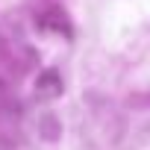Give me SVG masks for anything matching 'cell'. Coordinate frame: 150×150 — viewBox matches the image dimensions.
<instances>
[{"instance_id": "obj_1", "label": "cell", "mask_w": 150, "mask_h": 150, "mask_svg": "<svg viewBox=\"0 0 150 150\" xmlns=\"http://www.w3.org/2000/svg\"><path fill=\"white\" fill-rule=\"evenodd\" d=\"M62 94V80H59V74L56 71H44L41 77H38V97L44 100H53Z\"/></svg>"}, {"instance_id": "obj_2", "label": "cell", "mask_w": 150, "mask_h": 150, "mask_svg": "<svg viewBox=\"0 0 150 150\" xmlns=\"http://www.w3.org/2000/svg\"><path fill=\"white\" fill-rule=\"evenodd\" d=\"M38 27H47V30H56V33H65V35H71V27H68V18L59 12V9H53V12H44V15H38Z\"/></svg>"}]
</instances>
